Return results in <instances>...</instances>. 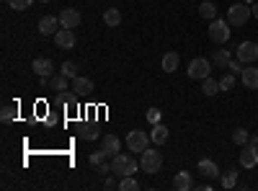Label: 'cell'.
Returning a JSON list of instances; mask_svg holds the SVG:
<instances>
[{"label": "cell", "instance_id": "obj_3", "mask_svg": "<svg viewBox=\"0 0 258 191\" xmlns=\"http://www.w3.org/2000/svg\"><path fill=\"white\" fill-rule=\"evenodd\" d=\"M250 16H253V11L248 8V3H243V0L227 8V21H230V26H245Z\"/></svg>", "mask_w": 258, "mask_h": 191}, {"label": "cell", "instance_id": "obj_34", "mask_svg": "<svg viewBox=\"0 0 258 191\" xmlns=\"http://www.w3.org/2000/svg\"><path fill=\"white\" fill-rule=\"evenodd\" d=\"M16 116V109H13V106H3V111H0V119H3V121H11Z\"/></svg>", "mask_w": 258, "mask_h": 191}, {"label": "cell", "instance_id": "obj_21", "mask_svg": "<svg viewBox=\"0 0 258 191\" xmlns=\"http://www.w3.org/2000/svg\"><path fill=\"white\" fill-rule=\"evenodd\" d=\"M202 93L204 96H214V93H220V80H214L212 75L202 80Z\"/></svg>", "mask_w": 258, "mask_h": 191}, {"label": "cell", "instance_id": "obj_29", "mask_svg": "<svg viewBox=\"0 0 258 191\" xmlns=\"http://www.w3.org/2000/svg\"><path fill=\"white\" fill-rule=\"evenodd\" d=\"M235 183H238V171H227L222 178V188H235Z\"/></svg>", "mask_w": 258, "mask_h": 191}, {"label": "cell", "instance_id": "obj_38", "mask_svg": "<svg viewBox=\"0 0 258 191\" xmlns=\"http://www.w3.org/2000/svg\"><path fill=\"white\" fill-rule=\"evenodd\" d=\"M98 173H111V165H106V163H101V165H98Z\"/></svg>", "mask_w": 258, "mask_h": 191}, {"label": "cell", "instance_id": "obj_40", "mask_svg": "<svg viewBox=\"0 0 258 191\" xmlns=\"http://www.w3.org/2000/svg\"><path fill=\"white\" fill-rule=\"evenodd\" d=\"M250 145H255V147H258V135H255V137H250Z\"/></svg>", "mask_w": 258, "mask_h": 191}, {"label": "cell", "instance_id": "obj_41", "mask_svg": "<svg viewBox=\"0 0 258 191\" xmlns=\"http://www.w3.org/2000/svg\"><path fill=\"white\" fill-rule=\"evenodd\" d=\"M243 3H248V6H250V3H255V0H243Z\"/></svg>", "mask_w": 258, "mask_h": 191}, {"label": "cell", "instance_id": "obj_12", "mask_svg": "<svg viewBox=\"0 0 258 191\" xmlns=\"http://www.w3.org/2000/svg\"><path fill=\"white\" fill-rule=\"evenodd\" d=\"M240 165L243 168H255L258 165V147L255 145H243V153H240Z\"/></svg>", "mask_w": 258, "mask_h": 191}, {"label": "cell", "instance_id": "obj_16", "mask_svg": "<svg viewBox=\"0 0 258 191\" xmlns=\"http://www.w3.org/2000/svg\"><path fill=\"white\" fill-rule=\"evenodd\" d=\"M199 173L204 178H217L220 176V168H217V163H214V160L204 158V160H199Z\"/></svg>", "mask_w": 258, "mask_h": 191}, {"label": "cell", "instance_id": "obj_7", "mask_svg": "<svg viewBox=\"0 0 258 191\" xmlns=\"http://www.w3.org/2000/svg\"><path fill=\"white\" fill-rule=\"evenodd\" d=\"M238 59L245 62V65H253L258 59V44L255 41H243V44H238Z\"/></svg>", "mask_w": 258, "mask_h": 191}, {"label": "cell", "instance_id": "obj_2", "mask_svg": "<svg viewBox=\"0 0 258 191\" xmlns=\"http://www.w3.org/2000/svg\"><path fill=\"white\" fill-rule=\"evenodd\" d=\"M207 36L214 41V44H227L230 41V21L214 18L209 24V29H207Z\"/></svg>", "mask_w": 258, "mask_h": 191}, {"label": "cell", "instance_id": "obj_9", "mask_svg": "<svg viewBox=\"0 0 258 191\" xmlns=\"http://www.w3.org/2000/svg\"><path fill=\"white\" fill-rule=\"evenodd\" d=\"M59 24H62V29H78V24H80V11H78V8H64V11H59Z\"/></svg>", "mask_w": 258, "mask_h": 191}, {"label": "cell", "instance_id": "obj_5", "mask_svg": "<svg viewBox=\"0 0 258 191\" xmlns=\"http://www.w3.org/2000/svg\"><path fill=\"white\" fill-rule=\"evenodd\" d=\"M188 78H194V80H204V78H209L212 75V59H207V57H197V59H191V65H188Z\"/></svg>", "mask_w": 258, "mask_h": 191}, {"label": "cell", "instance_id": "obj_39", "mask_svg": "<svg viewBox=\"0 0 258 191\" xmlns=\"http://www.w3.org/2000/svg\"><path fill=\"white\" fill-rule=\"evenodd\" d=\"M250 11H253V18H258V0L253 3V8H250Z\"/></svg>", "mask_w": 258, "mask_h": 191}, {"label": "cell", "instance_id": "obj_32", "mask_svg": "<svg viewBox=\"0 0 258 191\" xmlns=\"http://www.w3.org/2000/svg\"><path fill=\"white\" fill-rule=\"evenodd\" d=\"M145 116H147V121H150V124H160L163 111H160V109H147V114H145Z\"/></svg>", "mask_w": 258, "mask_h": 191}, {"label": "cell", "instance_id": "obj_23", "mask_svg": "<svg viewBox=\"0 0 258 191\" xmlns=\"http://www.w3.org/2000/svg\"><path fill=\"white\" fill-rule=\"evenodd\" d=\"M230 52L227 49H217V52H214V57H212V65H217V68H227L230 65Z\"/></svg>", "mask_w": 258, "mask_h": 191}, {"label": "cell", "instance_id": "obj_11", "mask_svg": "<svg viewBox=\"0 0 258 191\" xmlns=\"http://www.w3.org/2000/svg\"><path fill=\"white\" fill-rule=\"evenodd\" d=\"M101 150L106 153V155H119L121 153V140L116 137V135H103V140H101Z\"/></svg>", "mask_w": 258, "mask_h": 191}, {"label": "cell", "instance_id": "obj_25", "mask_svg": "<svg viewBox=\"0 0 258 191\" xmlns=\"http://www.w3.org/2000/svg\"><path fill=\"white\" fill-rule=\"evenodd\" d=\"M57 106H73V109H75V106H78V93H57Z\"/></svg>", "mask_w": 258, "mask_h": 191}, {"label": "cell", "instance_id": "obj_30", "mask_svg": "<svg viewBox=\"0 0 258 191\" xmlns=\"http://www.w3.org/2000/svg\"><path fill=\"white\" fill-rule=\"evenodd\" d=\"M80 137H83V140H96V137H98V130H96V126H91V124H83Z\"/></svg>", "mask_w": 258, "mask_h": 191}, {"label": "cell", "instance_id": "obj_36", "mask_svg": "<svg viewBox=\"0 0 258 191\" xmlns=\"http://www.w3.org/2000/svg\"><path fill=\"white\" fill-rule=\"evenodd\" d=\"M103 158H106V153H103V150H101V153H93V155H91V163H93V165H101V163H103Z\"/></svg>", "mask_w": 258, "mask_h": 191}, {"label": "cell", "instance_id": "obj_24", "mask_svg": "<svg viewBox=\"0 0 258 191\" xmlns=\"http://www.w3.org/2000/svg\"><path fill=\"white\" fill-rule=\"evenodd\" d=\"M199 16H202V18H209V21H214V18H217V6H214V3H209V0H207V3H202V6H199Z\"/></svg>", "mask_w": 258, "mask_h": 191}, {"label": "cell", "instance_id": "obj_20", "mask_svg": "<svg viewBox=\"0 0 258 191\" xmlns=\"http://www.w3.org/2000/svg\"><path fill=\"white\" fill-rule=\"evenodd\" d=\"M150 140H153L155 145H163L168 140V126L163 124H153V132H150Z\"/></svg>", "mask_w": 258, "mask_h": 191}, {"label": "cell", "instance_id": "obj_28", "mask_svg": "<svg viewBox=\"0 0 258 191\" xmlns=\"http://www.w3.org/2000/svg\"><path fill=\"white\" fill-rule=\"evenodd\" d=\"M235 80H238V75H235V73L222 75V78H220V91H230V88H235Z\"/></svg>", "mask_w": 258, "mask_h": 191}, {"label": "cell", "instance_id": "obj_22", "mask_svg": "<svg viewBox=\"0 0 258 191\" xmlns=\"http://www.w3.org/2000/svg\"><path fill=\"white\" fill-rule=\"evenodd\" d=\"M103 24H106V26H119V24H121V13H119V8H106V13H103Z\"/></svg>", "mask_w": 258, "mask_h": 191}, {"label": "cell", "instance_id": "obj_13", "mask_svg": "<svg viewBox=\"0 0 258 191\" xmlns=\"http://www.w3.org/2000/svg\"><path fill=\"white\" fill-rule=\"evenodd\" d=\"M31 68H34V73H36L39 78H49V75L54 73V62H52L49 57H36Z\"/></svg>", "mask_w": 258, "mask_h": 191}, {"label": "cell", "instance_id": "obj_6", "mask_svg": "<svg viewBox=\"0 0 258 191\" xmlns=\"http://www.w3.org/2000/svg\"><path fill=\"white\" fill-rule=\"evenodd\" d=\"M153 142L150 140V135H145V132H140V130H132L126 135V147L132 153H142V150H147V145Z\"/></svg>", "mask_w": 258, "mask_h": 191}, {"label": "cell", "instance_id": "obj_37", "mask_svg": "<svg viewBox=\"0 0 258 191\" xmlns=\"http://www.w3.org/2000/svg\"><path fill=\"white\" fill-rule=\"evenodd\" d=\"M103 188H109V191H111V188H119V181H116V178H109V181L103 183Z\"/></svg>", "mask_w": 258, "mask_h": 191}, {"label": "cell", "instance_id": "obj_35", "mask_svg": "<svg viewBox=\"0 0 258 191\" xmlns=\"http://www.w3.org/2000/svg\"><path fill=\"white\" fill-rule=\"evenodd\" d=\"M227 70H230V73H235V75H240V73H243V62H240V59H230Z\"/></svg>", "mask_w": 258, "mask_h": 191}, {"label": "cell", "instance_id": "obj_15", "mask_svg": "<svg viewBox=\"0 0 258 191\" xmlns=\"http://www.w3.org/2000/svg\"><path fill=\"white\" fill-rule=\"evenodd\" d=\"M73 91L78 96H91L93 93V80L91 78H73Z\"/></svg>", "mask_w": 258, "mask_h": 191}, {"label": "cell", "instance_id": "obj_26", "mask_svg": "<svg viewBox=\"0 0 258 191\" xmlns=\"http://www.w3.org/2000/svg\"><path fill=\"white\" fill-rule=\"evenodd\" d=\"M232 142H235V145H240V147L248 145V142H250V132L243 130V126H240V130H235V132H232Z\"/></svg>", "mask_w": 258, "mask_h": 191}, {"label": "cell", "instance_id": "obj_27", "mask_svg": "<svg viewBox=\"0 0 258 191\" xmlns=\"http://www.w3.org/2000/svg\"><path fill=\"white\" fill-rule=\"evenodd\" d=\"M140 188V183L132 178V176H124V178H119V191H137Z\"/></svg>", "mask_w": 258, "mask_h": 191}, {"label": "cell", "instance_id": "obj_19", "mask_svg": "<svg viewBox=\"0 0 258 191\" xmlns=\"http://www.w3.org/2000/svg\"><path fill=\"white\" fill-rule=\"evenodd\" d=\"M68 75L64 73H57V75H52V80H49V88L52 91H57V93H62V91H68Z\"/></svg>", "mask_w": 258, "mask_h": 191}, {"label": "cell", "instance_id": "obj_42", "mask_svg": "<svg viewBox=\"0 0 258 191\" xmlns=\"http://www.w3.org/2000/svg\"><path fill=\"white\" fill-rule=\"evenodd\" d=\"M39 3H49V0H39Z\"/></svg>", "mask_w": 258, "mask_h": 191}, {"label": "cell", "instance_id": "obj_31", "mask_svg": "<svg viewBox=\"0 0 258 191\" xmlns=\"http://www.w3.org/2000/svg\"><path fill=\"white\" fill-rule=\"evenodd\" d=\"M31 3L34 0H8V6L13 11H26V8H31Z\"/></svg>", "mask_w": 258, "mask_h": 191}, {"label": "cell", "instance_id": "obj_10", "mask_svg": "<svg viewBox=\"0 0 258 191\" xmlns=\"http://www.w3.org/2000/svg\"><path fill=\"white\" fill-rule=\"evenodd\" d=\"M57 26H62L59 24V16H44V18L39 21V34L41 36H54L59 31Z\"/></svg>", "mask_w": 258, "mask_h": 191}, {"label": "cell", "instance_id": "obj_14", "mask_svg": "<svg viewBox=\"0 0 258 191\" xmlns=\"http://www.w3.org/2000/svg\"><path fill=\"white\" fill-rule=\"evenodd\" d=\"M240 80H243V86L250 88V91H258V68H243L240 73Z\"/></svg>", "mask_w": 258, "mask_h": 191}, {"label": "cell", "instance_id": "obj_4", "mask_svg": "<svg viewBox=\"0 0 258 191\" xmlns=\"http://www.w3.org/2000/svg\"><path fill=\"white\" fill-rule=\"evenodd\" d=\"M160 165H163V155L158 150H142V158H140V168L145 173H158L160 171Z\"/></svg>", "mask_w": 258, "mask_h": 191}, {"label": "cell", "instance_id": "obj_8", "mask_svg": "<svg viewBox=\"0 0 258 191\" xmlns=\"http://www.w3.org/2000/svg\"><path fill=\"white\" fill-rule=\"evenodd\" d=\"M54 44H57V49H73L75 47V31L59 26V31L54 34Z\"/></svg>", "mask_w": 258, "mask_h": 191}, {"label": "cell", "instance_id": "obj_18", "mask_svg": "<svg viewBox=\"0 0 258 191\" xmlns=\"http://www.w3.org/2000/svg\"><path fill=\"white\" fill-rule=\"evenodd\" d=\"M173 186H176L178 191H188V188H194L191 173H188V171H181V173H176V178H173Z\"/></svg>", "mask_w": 258, "mask_h": 191}, {"label": "cell", "instance_id": "obj_17", "mask_svg": "<svg viewBox=\"0 0 258 191\" xmlns=\"http://www.w3.org/2000/svg\"><path fill=\"white\" fill-rule=\"evenodd\" d=\"M178 65H181V54H178V52L163 54V70H165V73H176Z\"/></svg>", "mask_w": 258, "mask_h": 191}, {"label": "cell", "instance_id": "obj_33", "mask_svg": "<svg viewBox=\"0 0 258 191\" xmlns=\"http://www.w3.org/2000/svg\"><path fill=\"white\" fill-rule=\"evenodd\" d=\"M62 73L73 80V78H78V65H75V62H64V65H62Z\"/></svg>", "mask_w": 258, "mask_h": 191}, {"label": "cell", "instance_id": "obj_1", "mask_svg": "<svg viewBox=\"0 0 258 191\" xmlns=\"http://www.w3.org/2000/svg\"><path fill=\"white\" fill-rule=\"evenodd\" d=\"M137 168H140V163H137L132 155H126V153H119V155H114V160H111V173L119 176V178L135 176Z\"/></svg>", "mask_w": 258, "mask_h": 191}]
</instances>
